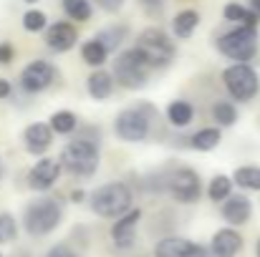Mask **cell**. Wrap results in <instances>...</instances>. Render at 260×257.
Masks as SVG:
<instances>
[{"label":"cell","instance_id":"8","mask_svg":"<svg viewBox=\"0 0 260 257\" xmlns=\"http://www.w3.org/2000/svg\"><path fill=\"white\" fill-rule=\"evenodd\" d=\"M222 84L233 101L248 103L260 93V76L250 63H233L222 71Z\"/></svg>","mask_w":260,"mask_h":257},{"label":"cell","instance_id":"5","mask_svg":"<svg viewBox=\"0 0 260 257\" xmlns=\"http://www.w3.org/2000/svg\"><path fill=\"white\" fill-rule=\"evenodd\" d=\"M61 169L69 171L71 176H81V179H88L93 176L96 169H99V144L93 141H86L81 136H74L63 149H61Z\"/></svg>","mask_w":260,"mask_h":257},{"label":"cell","instance_id":"9","mask_svg":"<svg viewBox=\"0 0 260 257\" xmlns=\"http://www.w3.org/2000/svg\"><path fill=\"white\" fill-rule=\"evenodd\" d=\"M165 189L170 192L174 202L179 204H194L202 197V179L192 167H179L165 176Z\"/></svg>","mask_w":260,"mask_h":257},{"label":"cell","instance_id":"14","mask_svg":"<svg viewBox=\"0 0 260 257\" xmlns=\"http://www.w3.org/2000/svg\"><path fill=\"white\" fill-rule=\"evenodd\" d=\"M46 46H48V51H53V53H66V51H71L74 46H76V41H79V28L74 25V23H69V20H58V23H51L48 28H46Z\"/></svg>","mask_w":260,"mask_h":257},{"label":"cell","instance_id":"40","mask_svg":"<svg viewBox=\"0 0 260 257\" xmlns=\"http://www.w3.org/2000/svg\"><path fill=\"white\" fill-rule=\"evenodd\" d=\"M23 3H25V5H36L38 0H23Z\"/></svg>","mask_w":260,"mask_h":257},{"label":"cell","instance_id":"21","mask_svg":"<svg viewBox=\"0 0 260 257\" xmlns=\"http://www.w3.org/2000/svg\"><path fill=\"white\" fill-rule=\"evenodd\" d=\"M222 18L233 25H255L258 28V13L253 8H245L243 3H228L222 8Z\"/></svg>","mask_w":260,"mask_h":257},{"label":"cell","instance_id":"29","mask_svg":"<svg viewBox=\"0 0 260 257\" xmlns=\"http://www.w3.org/2000/svg\"><path fill=\"white\" fill-rule=\"evenodd\" d=\"M212 121H217V126H235L238 124V106L228 98H220L212 103Z\"/></svg>","mask_w":260,"mask_h":257},{"label":"cell","instance_id":"36","mask_svg":"<svg viewBox=\"0 0 260 257\" xmlns=\"http://www.w3.org/2000/svg\"><path fill=\"white\" fill-rule=\"evenodd\" d=\"M10 96H13V84L8 79H0V101H5Z\"/></svg>","mask_w":260,"mask_h":257},{"label":"cell","instance_id":"10","mask_svg":"<svg viewBox=\"0 0 260 257\" xmlns=\"http://www.w3.org/2000/svg\"><path fill=\"white\" fill-rule=\"evenodd\" d=\"M56 81H58V68L51 61H46V58L30 61L20 71V79H18V84H20V88L25 93H43L46 88H51Z\"/></svg>","mask_w":260,"mask_h":257},{"label":"cell","instance_id":"34","mask_svg":"<svg viewBox=\"0 0 260 257\" xmlns=\"http://www.w3.org/2000/svg\"><path fill=\"white\" fill-rule=\"evenodd\" d=\"M13 58H15V48H13V43L3 41V43H0V66L13 63Z\"/></svg>","mask_w":260,"mask_h":257},{"label":"cell","instance_id":"25","mask_svg":"<svg viewBox=\"0 0 260 257\" xmlns=\"http://www.w3.org/2000/svg\"><path fill=\"white\" fill-rule=\"evenodd\" d=\"M126 35H129V28H126V25H109V28L99 30L93 38H96L109 53H114V51L121 48V43L126 41Z\"/></svg>","mask_w":260,"mask_h":257},{"label":"cell","instance_id":"22","mask_svg":"<svg viewBox=\"0 0 260 257\" xmlns=\"http://www.w3.org/2000/svg\"><path fill=\"white\" fill-rule=\"evenodd\" d=\"M220 141H222L220 126H205V129H200V131H194L189 136V146L194 152H212Z\"/></svg>","mask_w":260,"mask_h":257},{"label":"cell","instance_id":"1","mask_svg":"<svg viewBox=\"0 0 260 257\" xmlns=\"http://www.w3.org/2000/svg\"><path fill=\"white\" fill-rule=\"evenodd\" d=\"M63 204L53 197H36L23 207L20 214V227L30 237H48L56 232L63 222Z\"/></svg>","mask_w":260,"mask_h":257},{"label":"cell","instance_id":"19","mask_svg":"<svg viewBox=\"0 0 260 257\" xmlns=\"http://www.w3.org/2000/svg\"><path fill=\"white\" fill-rule=\"evenodd\" d=\"M200 20H202V18H200L197 10H192V8L179 10V13L172 18V35L174 38H179V41L192 38V33L200 28Z\"/></svg>","mask_w":260,"mask_h":257},{"label":"cell","instance_id":"31","mask_svg":"<svg viewBox=\"0 0 260 257\" xmlns=\"http://www.w3.org/2000/svg\"><path fill=\"white\" fill-rule=\"evenodd\" d=\"M46 28H48V15H46L43 10L30 8V10L23 13V30H28V33H41V30H46Z\"/></svg>","mask_w":260,"mask_h":257},{"label":"cell","instance_id":"38","mask_svg":"<svg viewBox=\"0 0 260 257\" xmlns=\"http://www.w3.org/2000/svg\"><path fill=\"white\" fill-rule=\"evenodd\" d=\"M253 252H255V257H260V235H258V240H255V247H253Z\"/></svg>","mask_w":260,"mask_h":257},{"label":"cell","instance_id":"23","mask_svg":"<svg viewBox=\"0 0 260 257\" xmlns=\"http://www.w3.org/2000/svg\"><path fill=\"white\" fill-rule=\"evenodd\" d=\"M48 126L53 134H61V136H69L79 129V116L69 108H61V111H53L51 119H48Z\"/></svg>","mask_w":260,"mask_h":257},{"label":"cell","instance_id":"35","mask_svg":"<svg viewBox=\"0 0 260 257\" xmlns=\"http://www.w3.org/2000/svg\"><path fill=\"white\" fill-rule=\"evenodd\" d=\"M93 3H96L104 13H119V10L124 8L126 0H93Z\"/></svg>","mask_w":260,"mask_h":257},{"label":"cell","instance_id":"37","mask_svg":"<svg viewBox=\"0 0 260 257\" xmlns=\"http://www.w3.org/2000/svg\"><path fill=\"white\" fill-rule=\"evenodd\" d=\"M69 199H71L74 204H81V202H86V199H88V194L84 192V189H74V192L69 194Z\"/></svg>","mask_w":260,"mask_h":257},{"label":"cell","instance_id":"7","mask_svg":"<svg viewBox=\"0 0 260 257\" xmlns=\"http://www.w3.org/2000/svg\"><path fill=\"white\" fill-rule=\"evenodd\" d=\"M149 63H147V58L137 51V48H126V51H121L119 56H116V61H114V81L119 86H124V88H144L147 81H149Z\"/></svg>","mask_w":260,"mask_h":257},{"label":"cell","instance_id":"27","mask_svg":"<svg viewBox=\"0 0 260 257\" xmlns=\"http://www.w3.org/2000/svg\"><path fill=\"white\" fill-rule=\"evenodd\" d=\"M81 61H84L86 66H91V68H101V66L109 61V51H106L96 38H91V41H86V43L81 46Z\"/></svg>","mask_w":260,"mask_h":257},{"label":"cell","instance_id":"26","mask_svg":"<svg viewBox=\"0 0 260 257\" xmlns=\"http://www.w3.org/2000/svg\"><path fill=\"white\" fill-rule=\"evenodd\" d=\"M233 176H228V174H215L212 179H210V184H207V197H210V202H225L230 194H233Z\"/></svg>","mask_w":260,"mask_h":257},{"label":"cell","instance_id":"39","mask_svg":"<svg viewBox=\"0 0 260 257\" xmlns=\"http://www.w3.org/2000/svg\"><path fill=\"white\" fill-rule=\"evenodd\" d=\"M253 10H255V13L260 15V0H253Z\"/></svg>","mask_w":260,"mask_h":257},{"label":"cell","instance_id":"18","mask_svg":"<svg viewBox=\"0 0 260 257\" xmlns=\"http://www.w3.org/2000/svg\"><path fill=\"white\" fill-rule=\"evenodd\" d=\"M114 86H116L114 76H111L109 71H104V68H93V74L86 79V91L93 101H106V98H111Z\"/></svg>","mask_w":260,"mask_h":257},{"label":"cell","instance_id":"41","mask_svg":"<svg viewBox=\"0 0 260 257\" xmlns=\"http://www.w3.org/2000/svg\"><path fill=\"white\" fill-rule=\"evenodd\" d=\"M0 179H3V169H0Z\"/></svg>","mask_w":260,"mask_h":257},{"label":"cell","instance_id":"32","mask_svg":"<svg viewBox=\"0 0 260 257\" xmlns=\"http://www.w3.org/2000/svg\"><path fill=\"white\" fill-rule=\"evenodd\" d=\"M43 257H81L71 245H66V242H56L53 247H48V252Z\"/></svg>","mask_w":260,"mask_h":257},{"label":"cell","instance_id":"12","mask_svg":"<svg viewBox=\"0 0 260 257\" xmlns=\"http://www.w3.org/2000/svg\"><path fill=\"white\" fill-rule=\"evenodd\" d=\"M154 257H212L210 250L189 237H179V235H167L162 240L154 242Z\"/></svg>","mask_w":260,"mask_h":257},{"label":"cell","instance_id":"42","mask_svg":"<svg viewBox=\"0 0 260 257\" xmlns=\"http://www.w3.org/2000/svg\"><path fill=\"white\" fill-rule=\"evenodd\" d=\"M0 257H5V255H3V252H0Z\"/></svg>","mask_w":260,"mask_h":257},{"label":"cell","instance_id":"3","mask_svg":"<svg viewBox=\"0 0 260 257\" xmlns=\"http://www.w3.org/2000/svg\"><path fill=\"white\" fill-rule=\"evenodd\" d=\"M134 204V192L129 184L124 181H106L101 187H96L88 194V207L96 217L104 219H116L124 212H129Z\"/></svg>","mask_w":260,"mask_h":257},{"label":"cell","instance_id":"6","mask_svg":"<svg viewBox=\"0 0 260 257\" xmlns=\"http://www.w3.org/2000/svg\"><path fill=\"white\" fill-rule=\"evenodd\" d=\"M149 63V68H167L177 56V46H174L172 35L165 33L162 28L157 25H149L144 28L139 35H137V46H134Z\"/></svg>","mask_w":260,"mask_h":257},{"label":"cell","instance_id":"30","mask_svg":"<svg viewBox=\"0 0 260 257\" xmlns=\"http://www.w3.org/2000/svg\"><path fill=\"white\" fill-rule=\"evenodd\" d=\"M20 235V222L10 212H0V245H13Z\"/></svg>","mask_w":260,"mask_h":257},{"label":"cell","instance_id":"16","mask_svg":"<svg viewBox=\"0 0 260 257\" xmlns=\"http://www.w3.org/2000/svg\"><path fill=\"white\" fill-rule=\"evenodd\" d=\"M220 214L228 222V227H243L253 217V202L248 194H230L220 204Z\"/></svg>","mask_w":260,"mask_h":257},{"label":"cell","instance_id":"17","mask_svg":"<svg viewBox=\"0 0 260 257\" xmlns=\"http://www.w3.org/2000/svg\"><path fill=\"white\" fill-rule=\"evenodd\" d=\"M51 144H53V131H51L48 124L33 121V124H28V126L23 129V146H25L28 154L43 157V154L51 149Z\"/></svg>","mask_w":260,"mask_h":257},{"label":"cell","instance_id":"20","mask_svg":"<svg viewBox=\"0 0 260 257\" xmlns=\"http://www.w3.org/2000/svg\"><path fill=\"white\" fill-rule=\"evenodd\" d=\"M192 119H194V106L187 98H174V101H170V106H167V121L172 126L184 129V126L192 124Z\"/></svg>","mask_w":260,"mask_h":257},{"label":"cell","instance_id":"33","mask_svg":"<svg viewBox=\"0 0 260 257\" xmlns=\"http://www.w3.org/2000/svg\"><path fill=\"white\" fill-rule=\"evenodd\" d=\"M165 0H139V8L149 15V18H157V15H162V10H165Z\"/></svg>","mask_w":260,"mask_h":257},{"label":"cell","instance_id":"24","mask_svg":"<svg viewBox=\"0 0 260 257\" xmlns=\"http://www.w3.org/2000/svg\"><path fill=\"white\" fill-rule=\"evenodd\" d=\"M233 184H238L245 192H260V167L258 164H243L233 171Z\"/></svg>","mask_w":260,"mask_h":257},{"label":"cell","instance_id":"4","mask_svg":"<svg viewBox=\"0 0 260 257\" xmlns=\"http://www.w3.org/2000/svg\"><path fill=\"white\" fill-rule=\"evenodd\" d=\"M217 51L235 61V63H250L260 51V33L255 25H235L228 33H222L215 41Z\"/></svg>","mask_w":260,"mask_h":257},{"label":"cell","instance_id":"15","mask_svg":"<svg viewBox=\"0 0 260 257\" xmlns=\"http://www.w3.org/2000/svg\"><path fill=\"white\" fill-rule=\"evenodd\" d=\"M245 247L243 235L238 232V227H220L212 240H210V255L212 257H238Z\"/></svg>","mask_w":260,"mask_h":257},{"label":"cell","instance_id":"11","mask_svg":"<svg viewBox=\"0 0 260 257\" xmlns=\"http://www.w3.org/2000/svg\"><path fill=\"white\" fill-rule=\"evenodd\" d=\"M139 222H142V209H139V207H132L129 212H124L121 217L114 219V225H111V230H109V237H111V245H114L119 252H129V250L134 247Z\"/></svg>","mask_w":260,"mask_h":257},{"label":"cell","instance_id":"2","mask_svg":"<svg viewBox=\"0 0 260 257\" xmlns=\"http://www.w3.org/2000/svg\"><path fill=\"white\" fill-rule=\"evenodd\" d=\"M157 108L147 101L137 103V106H126L114 116V134L126 141V144H139L147 141L152 134V124L157 121Z\"/></svg>","mask_w":260,"mask_h":257},{"label":"cell","instance_id":"13","mask_svg":"<svg viewBox=\"0 0 260 257\" xmlns=\"http://www.w3.org/2000/svg\"><path fill=\"white\" fill-rule=\"evenodd\" d=\"M61 162L58 159H51V157H41L30 169H28V176H25V181H28V187L33 189V192H48V189H53L56 187V181L61 179Z\"/></svg>","mask_w":260,"mask_h":257},{"label":"cell","instance_id":"28","mask_svg":"<svg viewBox=\"0 0 260 257\" xmlns=\"http://www.w3.org/2000/svg\"><path fill=\"white\" fill-rule=\"evenodd\" d=\"M61 8H63L66 18L76 20V23H88L91 15H93L91 0H61Z\"/></svg>","mask_w":260,"mask_h":257}]
</instances>
